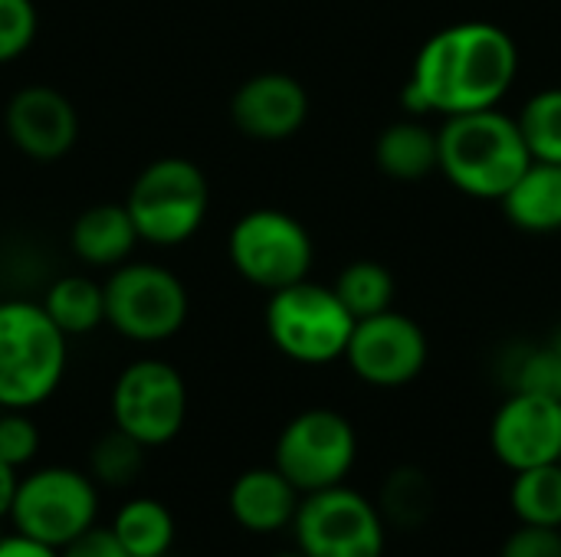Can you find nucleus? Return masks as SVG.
<instances>
[{
    "label": "nucleus",
    "instance_id": "nucleus-1",
    "mask_svg": "<svg viewBox=\"0 0 561 557\" xmlns=\"http://www.w3.org/2000/svg\"><path fill=\"white\" fill-rule=\"evenodd\" d=\"M519 76L516 39L486 20H467L434 33L414 56L401 102L411 115L444 118L500 108Z\"/></svg>",
    "mask_w": 561,
    "mask_h": 557
},
{
    "label": "nucleus",
    "instance_id": "nucleus-2",
    "mask_svg": "<svg viewBox=\"0 0 561 557\" xmlns=\"http://www.w3.org/2000/svg\"><path fill=\"white\" fill-rule=\"evenodd\" d=\"M529 161L516 115L503 108L450 115L437 128V171L473 200H503Z\"/></svg>",
    "mask_w": 561,
    "mask_h": 557
},
{
    "label": "nucleus",
    "instance_id": "nucleus-3",
    "mask_svg": "<svg viewBox=\"0 0 561 557\" xmlns=\"http://www.w3.org/2000/svg\"><path fill=\"white\" fill-rule=\"evenodd\" d=\"M66 335L39 302H0V407L33 410L56 394L66 374Z\"/></svg>",
    "mask_w": 561,
    "mask_h": 557
},
{
    "label": "nucleus",
    "instance_id": "nucleus-4",
    "mask_svg": "<svg viewBox=\"0 0 561 557\" xmlns=\"http://www.w3.org/2000/svg\"><path fill=\"white\" fill-rule=\"evenodd\" d=\"M210 207V184L204 171L187 158H158L131 184L125 210L138 230V240L151 246L187 243Z\"/></svg>",
    "mask_w": 561,
    "mask_h": 557
},
{
    "label": "nucleus",
    "instance_id": "nucleus-5",
    "mask_svg": "<svg viewBox=\"0 0 561 557\" xmlns=\"http://www.w3.org/2000/svg\"><path fill=\"white\" fill-rule=\"evenodd\" d=\"M99 506V483L89 473L72 466H39L20 476L7 519L20 535L59 552L95 529Z\"/></svg>",
    "mask_w": 561,
    "mask_h": 557
},
{
    "label": "nucleus",
    "instance_id": "nucleus-6",
    "mask_svg": "<svg viewBox=\"0 0 561 557\" xmlns=\"http://www.w3.org/2000/svg\"><path fill=\"white\" fill-rule=\"evenodd\" d=\"M263 322L276 351L296 364H332L345 358L355 328V318L339 302L335 289L309 279L270 292Z\"/></svg>",
    "mask_w": 561,
    "mask_h": 557
},
{
    "label": "nucleus",
    "instance_id": "nucleus-7",
    "mask_svg": "<svg viewBox=\"0 0 561 557\" xmlns=\"http://www.w3.org/2000/svg\"><path fill=\"white\" fill-rule=\"evenodd\" d=\"M289 529L306 557H385L388 545L378 502L345 483L302 496Z\"/></svg>",
    "mask_w": 561,
    "mask_h": 557
},
{
    "label": "nucleus",
    "instance_id": "nucleus-8",
    "mask_svg": "<svg viewBox=\"0 0 561 557\" xmlns=\"http://www.w3.org/2000/svg\"><path fill=\"white\" fill-rule=\"evenodd\" d=\"M102 289L105 322L128 341H168L187 322V286L158 263H122Z\"/></svg>",
    "mask_w": 561,
    "mask_h": 557
},
{
    "label": "nucleus",
    "instance_id": "nucleus-9",
    "mask_svg": "<svg viewBox=\"0 0 561 557\" xmlns=\"http://www.w3.org/2000/svg\"><path fill=\"white\" fill-rule=\"evenodd\" d=\"M358 460V433L339 410L309 407L276 437L273 466L302 492L342 486Z\"/></svg>",
    "mask_w": 561,
    "mask_h": 557
},
{
    "label": "nucleus",
    "instance_id": "nucleus-10",
    "mask_svg": "<svg viewBox=\"0 0 561 557\" xmlns=\"http://www.w3.org/2000/svg\"><path fill=\"white\" fill-rule=\"evenodd\" d=\"M230 266L256 289L276 292L309 279L312 240L309 230L286 210L260 207L243 213L227 236Z\"/></svg>",
    "mask_w": 561,
    "mask_h": 557
},
{
    "label": "nucleus",
    "instance_id": "nucleus-11",
    "mask_svg": "<svg viewBox=\"0 0 561 557\" xmlns=\"http://www.w3.org/2000/svg\"><path fill=\"white\" fill-rule=\"evenodd\" d=\"M187 420V384L181 371L158 358L131 361L112 387V423L145 450L178 440Z\"/></svg>",
    "mask_w": 561,
    "mask_h": 557
},
{
    "label": "nucleus",
    "instance_id": "nucleus-12",
    "mask_svg": "<svg viewBox=\"0 0 561 557\" xmlns=\"http://www.w3.org/2000/svg\"><path fill=\"white\" fill-rule=\"evenodd\" d=\"M427 335L424 328L388 309L368 318H358L345 348V361L352 374L371 387H404L427 364Z\"/></svg>",
    "mask_w": 561,
    "mask_h": 557
},
{
    "label": "nucleus",
    "instance_id": "nucleus-13",
    "mask_svg": "<svg viewBox=\"0 0 561 557\" xmlns=\"http://www.w3.org/2000/svg\"><path fill=\"white\" fill-rule=\"evenodd\" d=\"M490 450L510 473L559 463L561 401L513 391L493 414Z\"/></svg>",
    "mask_w": 561,
    "mask_h": 557
},
{
    "label": "nucleus",
    "instance_id": "nucleus-14",
    "mask_svg": "<svg viewBox=\"0 0 561 557\" xmlns=\"http://www.w3.org/2000/svg\"><path fill=\"white\" fill-rule=\"evenodd\" d=\"M7 135L30 161L49 164L72 151L79 138V115L72 102L53 85L20 89L3 112Z\"/></svg>",
    "mask_w": 561,
    "mask_h": 557
},
{
    "label": "nucleus",
    "instance_id": "nucleus-15",
    "mask_svg": "<svg viewBox=\"0 0 561 557\" xmlns=\"http://www.w3.org/2000/svg\"><path fill=\"white\" fill-rule=\"evenodd\" d=\"M233 125L253 141H286L309 118V95L289 72H256L230 98Z\"/></svg>",
    "mask_w": 561,
    "mask_h": 557
},
{
    "label": "nucleus",
    "instance_id": "nucleus-16",
    "mask_svg": "<svg viewBox=\"0 0 561 557\" xmlns=\"http://www.w3.org/2000/svg\"><path fill=\"white\" fill-rule=\"evenodd\" d=\"M299 499L302 492L276 466H256L233 479L227 512L250 535H276L293 525Z\"/></svg>",
    "mask_w": 561,
    "mask_h": 557
},
{
    "label": "nucleus",
    "instance_id": "nucleus-17",
    "mask_svg": "<svg viewBox=\"0 0 561 557\" xmlns=\"http://www.w3.org/2000/svg\"><path fill=\"white\" fill-rule=\"evenodd\" d=\"M138 243V230L125 210V204H95L82 210L69 230L72 253L99 269H115L128 263L131 250Z\"/></svg>",
    "mask_w": 561,
    "mask_h": 557
},
{
    "label": "nucleus",
    "instance_id": "nucleus-18",
    "mask_svg": "<svg viewBox=\"0 0 561 557\" xmlns=\"http://www.w3.org/2000/svg\"><path fill=\"white\" fill-rule=\"evenodd\" d=\"M506 220L523 233H559L561 230V164L529 161L516 184L503 194Z\"/></svg>",
    "mask_w": 561,
    "mask_h": 557
},
{
    "label": "nucleus",
    "instance_id": "nucleus-19",
    "mask_svg": "<svg viewBox=\"0 0 561 557\" xmlns=\"http://www.w3.org/2000/svg\"><path fill=\"white\" fill-rule=\"evenodd\" d=\"M375 164L391 181H424L437 171V131L421 118L388 125L375 141Z\"/></svg>",
    "mask_w": 561,
    "mask_h": 557
},
{
    "label": "nucleus",
    "instance_id": "nucleus-20",
    "mask_svg": "<svg viewBox=\"0 0 561 557\" xmlns=\"http://www.w3.org/2000/svg\"><path fill=\"white\" fill-rule=\"evenodd\" d=\"M108 532L115 535V542L128 557H168L178 525L164 502L151 496H138L115 512Z\"/></svg>",
    "mask_w": 561,
    "mask_h": 557
},
{
    "label": "nucleus",
    "instance_id": "nucleus-21",
    "mask_svg": "<svg viewBox=\"0 0 561 557\" xmlns=\"http://www.w3.org/2000/svg\"><path fill=\"white\" fill-rule=\"evenodd\" d=\"M39 305L66 338L89 335L105 322V289L89 276H59Z\"/></svg>",
    "mask_w": 561,
    "mask_h": 557
},
{
    "label": "nucleus",
    "instance_id": "nucleus-22",
    "mask_svg": "<svg viewBox=\"0 0 561 557\" xmlns=\"http://www.w3.org/2000/svg\"><path fill=\"white\" fill-rule=\"evenodd\" d=\"M510 506L519 525L561 529V460L513 473Z\"/></svg>",
    "mask_w": 561,
    "mask_h": 557
},
{
    "label": "nucleus",
    "instance_id": "nucleus-23",
    "mask_svg": "<svg viewBox=\"0 0 561 557\" xmlns=\"http://www.w3.org/2000/svg\"><path fill=\"white\" fill-rule=\"evenodd\" d=\"M335 295L339 302L352 312V318H368L378 312H388L394 302V276L388 272V266L375 263V259H355L348 263L339 279H335Z\"/></svg>",
    "mask_w": 561,
    "mask_h": 557
},
{
    "label": "nucleus",
    "instance_id": "nucleus-24",
    "mask_svg": "<svg viewBox=\"0 0 561 557\" xmlns=\"http://www.w3.org/2000/svg\"><path fill=\"white\" fill-rule=\"evenodd\" d=\"M378 512H381V519L388 525L421 529L434 512V486H431V479L414 466L394 469L381 486Z\"/></svg>",
    "mask_w": 561,
    "mask_h": 557
},
{
    "label": "nucleus",
    "instance_id": "nucleus-25",
    "mask_svg": "<svg viewBox=\"0 0 561 557\" xmlns=\"http://www.w3.org/2000/svg\"><path fill=\"white\" fill-rule=\"evenodd\" d=\"M533 161L561 164V85L536 92L516 115Z\"/></svg>",
    "mask_w": 561,
    "mask_h": 557
},
{
    "label": "nucleus",
    "instance_id": "nucleus-26",
    "mask_svg": "<svg viewBox=\"0 0 561 557\" xmlns=\"http://www.w3.org/2000/svg\"><path fill=\"white\" fill-rule=\"evenodd\" d=\"M141 466H145V446L128 433H122L118 427L102 433L89 450V476L99 483V489L131 486L141 476Z\"/></svg>",
    "mask_w": 561,
    "mask_h": 557
},
{
    "label": "nucleus",
    "instance_id": "nucleus-27",
    "mask_svg": "<svg viewBox=\"0 0 561 557\" xmlns=\"http://www.w3.org/2000/svg\"><path fill=\"white\" fill-rule=\"evenodd\" d=\"M513 391H526V394H542V397H556L561 401V355L546 345V348H533L526 351L516 368H513Z\"/></svg>",
    "mask_w": 561,
    "mask_h": 557
},
{
    "label": "nucleus",
    "instance_id": "nucleus-28",
    "mask_svg": "<svg viewBox=\"0 0 561 557\" xmlns=\"http://www.w3.org/2000/svg\"><path fill=\"white\" fill-rule=\"evenodd\" d=\"M39 30L33 0H0V66L20 59Z\"/></svg>",
    "mask_w": 561,
    "mask_h": 557
},
{
    "label": "nucleus",
    "instance_id": "nucleus-29",
    "mask_svg": "<svg viewBox=\"0 0 561 557\" xmlns=\"http://www.w3.org/2000/svg\"><path fill=\"white\" fill-rule=\"evenodd\" d=\"M39 453V430L26 417V410H3L0 414V460L13 469H23Z\"/></svg>",
    "mask_w": 561,
    "mask_h": 557
},
{
    "label": "nucleus",
    "instance_id": "nucleus-30",
    "mask_svg": "<svg viewBox=\"0 0 561 557\" xmlns=\"http://www.w3.org/2000/svg\"><path fill=\"white\" fill-rule=\"evenodd\" d=\"M500 557H561V529L519 525L503 542Z\"/></svg>",
    "mask_w": 561,
    "mask_h": 557
},
{
    "label": "nucleus",
    "instance_id": "nucleus-31",
    "mask_svg": "<svg viewBox=\"0 0 561 557\" xmlns=\"http://www.w3.org/2000/svg\"><path fill=\"white\" fill-rule=\"evenodd\" d=\"M59 557H128L122 552V545L115 542V535L108 529H89L85 535H79L76 542H69L66 548H59Z\"/></svg>",
    "mask_w": 561,
    "mask_h": 557
},
{
    "label": "nucleus",
    "instance_id": "nucleus-32",
    "mask_svg": "<svg viewBox=\"0 0 561 557\" xmlns=\"http://www.w3.org/2000/svg\"><path fill=\"white\" fill-rule=\"evenodd\" d=\"M0 557H59V552L49 548V545H39V542L26 538L20 532H13V535L0 538Z\"/></svg>",
    "mask_w": 561,
    "mask_h": 557
},
{
    "label": "nucleus",
    "instance_id": "nucleus-33",
    "mask_svg": "<svg viewBox=\"0 0 561 557\" xmlns=\"http://www.w3.org/2000/svg\"><path fill=\"white\" fill-rule=\"evenodd\" d=\"M16 483H20V469H13L10 463H3V460H0V522L10 515V506H13Z\"/></svg>",
    "mask_w": 561,
    "mask_h": 557
},
{
    "label": "nucleus",
    "instance_id": "nucleus-34",
    "mask_svg": "<svg viewBox=\"0 0 561 557\" xmlns=\"http://www.w3.org/2000/svg\"><path fill=\"white\" fill-rule=\"evenodd\" d=\"M273 557H306L299 548H293V552H279V555H273Z\"/></svg>",
    "mask_w": 561,
    "mask_h": 557
},
{
    "label": "nucleus",
    "instance_id": "nucleus-35",
    "mask_svg": "<svg viewBox=\"0 0 561 557\" xmlns=\"http://www.w3.org/2000/svg\"><path fill=\"white\" fill-rule=\"evenodd\" d=\"M552 348H556V351H559V355H561V328H559V332H556V338H552Z\"/></svg>",
    "mask_w": 561,
    "mask_h": 557
},
{
    "label": "nucleus",
    "instance_id": "nucleus-36",
    "mask_svg": "<svg viewBox=\"0 0 561 557\" xmlns=\"http://www.w3.org/2000/svg\"><path fill=\"white\" fill-rule=\"evenodd\" d=\"M0 538H3V529H0Z\"/></svg>",
    "mask_w": 561,
    "mask_h": 557
},
{
    "label": "nucleus",
    "instance_id": "nucleus-37",
    "mask_svg": "<svg viewBox=\"0 0 561 557\" xmlns=\"http://www.w3.org/2000/svg\"><path fill=\"white\" fill-rule=\"evenodd\" d=\"M0 414H3V407H0Z\"/></svg>",
    "mask_w": 561,
    "mask_h": 557
}]
</instances>
